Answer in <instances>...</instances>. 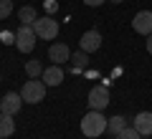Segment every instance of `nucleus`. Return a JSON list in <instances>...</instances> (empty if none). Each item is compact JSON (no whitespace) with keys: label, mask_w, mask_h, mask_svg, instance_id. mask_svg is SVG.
Wrapping results in <instances>:
<instances>
[{"label":"nucleus","mask_w":152,"mask_h":139,"mask_svg":"<svg viewBox=\"0 0 152 139\" xmlns=\"http://www.w3.org/2000/svg\"><path fill=\"white\" fill-rule=\"evenodd\" d=\"M48 58L53 61V63H64V61H71V51H69V46L66 43H53L48 48Z\"/></svg>","instance_id":"obj_9"},{"label":"nucleus","mask_w":152,"mask_h":139,"mask_svg":"<svg viewBox=\"0 0 152 139\" xmlns=\"http://www.w3.org/2000/svg\"><path fill=\"white\" fill-rule=\"evenodd\" d=\"M20 96H23V101H26V104L43 101V96H46V84H43V81H36V79L26 81L23 89H20Z\"/></svg>","instance_id":"obj_3"},{"label":"nucleus","mask_w":152,"mask_h":139,"mask_svg":"<svg viewBox=\"0 0 152 139\" xmlns=\"http://www.w3.org/2000/svg\"><path fill=\"white\" fill-rule=\"evenodd\" d=\"M79 46H81V51H86V53L99 51V46H102V33L99 31H86L81 36V41H79Z\"/></svg>","instance_id":"obj_8"},{"label":"nucleus","mask_w":152,"mask_h":139,"mask_svg":"<svg viewBox=\"0 0 152 139\" xmlns=\"http://www.w3.org/2000/svg\"><path fill=\"white\" fill-rule=\"evenodd\" d=\"M20 106H23V96L15 94V91H10V94H5V96L0 99V111L3 114H18Z\"/></svg>","instance_id":"obj_7"},{"label":"nucleus","mask_w":152,"mask_h":139,"mask_svg":"<svg viewBox=\"0 0 152 139\" xmlns=\"http://www.w3.org/2000/svg\"><path fill=\"white\" fill-rule=\"evenodd\" d=\"M71 61H74V71H81V68H86L89 53H86V51H79V53H74V56H71Z\"/></svg>","instance_id":"obj_15"},{"label":"nucleus","mask_w":152,"mask_h":139,"mask_svg":"<svg viewBox=\"0 0 152 139\" xmlns=\"http://www.w3.org/2000/svg\"><path fill=\"white\" fill-rule=\"evenodd\" d=\"M107 104H109L107 86H94V89L89 91V106H91L94 111H102V109H107Z\"/></svg>","instance_id":"obj_5"},{"label":"nucleus","mask_w":152,"mask_h":139,"mask_svg":"<svg viewBox=\"0 0 152 139\" xmlns=\"http://www.w3.org/2000/svg\"><path fill=\"white\" fill-rule=\"evenodd\" d=\"M81 132H84V137H91V139L102 137V134L107 132V116H102V111H94L91 109V111L81 119Z\"/></svg>","instance_id":"obj_1"},{"label":"nucleus","mask_w":152,"mask_h":139,"mask_svg":"<svg viewBox=\"0 0 152 139\" xmlns=\"http://www.w3.org/2000/svg\"><path fill=\"white\" fill-rule=\"evenodd\" d=\"M33 31H36L38 38H43V41H53L58 36V20H53V18H38L33 23Z\"/></svg>","instance_id":"obj_4"},{"label":"nucleus","mask_w":152,"mask_h":139,"mask_svg":"<svg viewBox=\"0 0 152 139\" xmlns=\"http://www.w3.org/2000/svg\"><path fill=\"white\" fill-rule=\"evenodd\" d=\"M84 3H86L89 8H99V5H102V3H104V0H84Z\"/></svg>","instance_id":"obj_20"},{"label":"nucleus","mask_w":152,"mask_h":139,"mask_svg":"<svg viewBox=\"0 0 152 139\" xmlns=\"http://www.w3.org/2000/svg\"><path fill=\"white\" fill-rule=\"evenodd\" d=\"M134 129L142 137H150L152 134V111H140L134 116Z\"/></svg>","instance_id":"obj_11"},{"label":"nucleus","mask_w":152,"mask_h":139,"mask_svg":"<svg viewBox=\"0 0 152 139\" xmlns=\"http://www.w3.org/2000/svg\"><path fill=\"white\" fill-rule=\"evenodd\" d=\"M0 38H3V43H15V33H8V31H5Z\"/></svg>","instance_id":"obj_19"},{"label":"nucleus","mask_w":152,"mask_h":139,"mask_svg":"<svg viewBox=\"0 0 152 139\" xmlns=\"http://www.w3.org/2000/svg\"><path fill=\"white\" fill-rule=\"evenodd\" d=\"M41 79H43L46 86H58L61 81H64V71H61L58 63L48 66V68H43V74H41Z\"/></svg>","instance_id":"obj_10"},{"label":"nucleus","mask_w":152,"mask_h":139,"mask_svg":"<svg viewBox=\"0 0 152 139\" xmlns=\"http://www.w3.org/2000/svg\"><path fill=\"white\" fill-rule=\"evenodd\" d=\"M132 28L142 36H150L152 33V10H140L134 18H132Z\"/></svg>","instance_id":"obj_6"},{"label":"nucleus","mask_w":152,"mask_h":139,"mask_svg":"<svg viewBox=\"0 0 152 139\" xmlns=\"http://www.w3.org/2000/svg\"><path fill=\"white\" fill-rule=\"evenodd\" d=\"M13 132H15L13 114H3V111H0V139H8Z\"/></svg>","instance_id":"obj_12"},{"label":"nucleus","mask_w":152,"mask_h":139,"mask_svg":"<svg viewBox=\"0 0 152 139\" xmlns=\"http://www.w3.org/2000/svg\"><path fill=\"white\" fill-rule=\"evenodd\" d=\"M147 53L152 56V33H150V36H147Z\"/></svg>","instance_id":"obj_21"},{"label":"nucleus","mask_w":152,"mask_h":139,"mask_svg":"<svg viewBox=\"0 0 152 139\" xmlns=\"http://www.w3.org/2000/svg\"><path fill=\"white\" fill-rule=\"evenodd\" d=\"M109 3H114V5H119V3H122V0H109Z\"/></svg>","instance_id":"obj_22"},{"label":"nucleus","mask_w":152,"mask_h":139,"mask_svg":"<svg viewBox=\"0 0 152 139\" xmlns=\"http://www.w3.org/2000/svg\"><path fill=\"white\" fill-rule=\"evenodd\" d=\"M18 18H20V23H26V25H33V23L38 20V13L33 5H23L20 10H18Z\"/></svg>","instance_id":"obj_13"},{"label":"nucleus","mask_w":152,"mask_h":139,"mask_svg":"<svg viewBox=\"0 0 152 139\" xmlns=\"http://www.w3.org/2000/svg\"><path fill=\"white\" fill-rule=\"evenodd\" d=\"M26 74L31 76V79H38V76L43 74V66H41V61H28V63H26Z\"/></svg>","instance_id":"obj_16"},{"label":"nucleus","mask_w":152,"mask_h":139,"mask_svg":"<svg viewBox=\"0 0 152 139\" xmlns=\"http://www.w3.org/2000/svg\"><path fill=\"white\" fill-rule=\"evenodd\" d=\"M36 31H33V25H26V23H20V28L15 31V48L20 51V53H31L33 48H36Z\"/></svg>","instance_id":"obj_2"},{"label":"nucleus","mask_w":152,"mask_h":139,"mask_svg":"<svg viewBox=\"0 0 152 139\" xmlns=\"http://www.w3.org/2000/svg\"><path fill=\"white\" fill-rule=\"evenodd\" d=\"M124 127H127V119H124V116H112V119H107V132L114 134V137H117Z\"/></svg>","instance_id":"obj_14"},{"label":"nucleus","mask_w":152,"mask_h":139,"mask_svg":"<svg viewBox=\"0 0 152 139\" xmlns=\"http://www.w3.org/2000/svg\"><path fill=\"white\" fill-rule=\"evenodd\" d=\"M114 139H142V134L137 132L134 127H124V129H122V132L117 134V137H114Z\"/></svg>","instance_id":"obj_17"},{"label":"nucleus","mask_w":152,"mask_h":139,"mask_svg":"<svg viewBox=\"0 0 152 139\" xmlns=\"http://www.w3.org/2000/svg\"><path fill=\"white\" fill-rule=\"evenodd\" d=\"M13 13V0H0V20H5Z\"/></svg>","instance_id":"obj_18"}]
</instances>
